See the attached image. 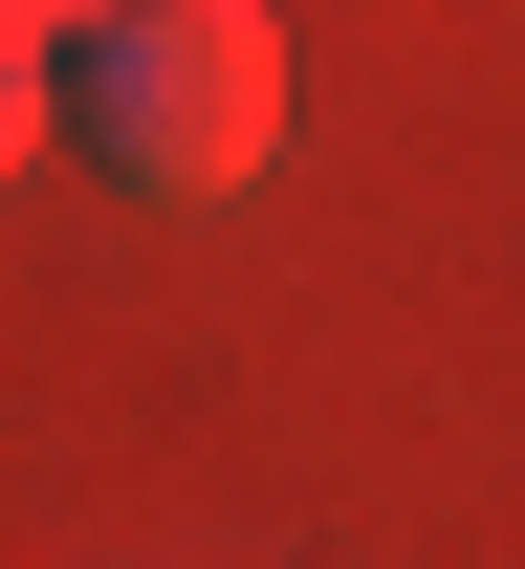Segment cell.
<instances>
[{
	"label": "cell",
	"instance_id": "3957f363",
	"mask_svg": "<svg viewBox=\"0 0 525 569\" xmlns=\"http://www.w3.org/2000/svg\"><path fill=\"white\" fill-rule=\"evenodd\" d=\"M44 110H67V88H44V67H0V176L44 153Z\"/></svg>",
	"mask_w": 525,
	"mask_h": 569
},
{
	"label": "cell",
	"instance_id": "7a4b0ae2",
	"mask_svg": "<svg viewBox=\"0 0 525 569\" xmlns=\"http://www.w3.org/2000/svg\"><path fill=\"white\" fill-rule=\"evenodd\" d=\"M88 44V0H0V67H67Z\"/></svg>",
	"mask_w": 525,
	"mask_h": 569
},
{
	"label": "cell",
	"instance_id": "6da1fadb",
	"mask_svg": "<svg viewBox=\"0 0 525 569\" xmlns=\"http://www.w3.org/2000/svg\"><path fill=\"white\" fill-rule=\"evenodd\" d=\"M44 88H67V132L110 153V198H175V219L285 153V22H263V0H88V44Z\"/></svg>",
	"mask_w": 525,
	"mask_h": 569
}]
</instances>
